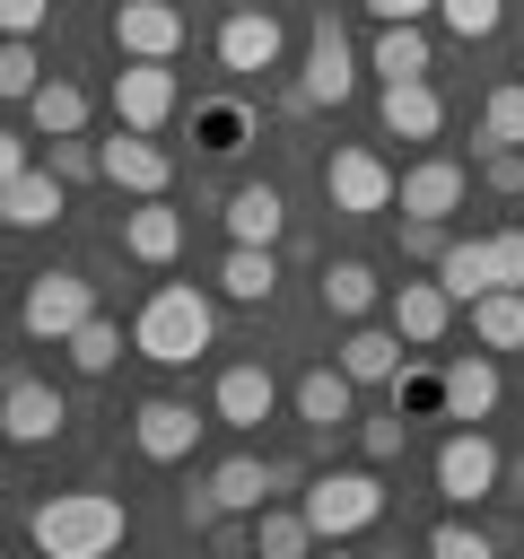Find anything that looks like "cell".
<instances>
[{
	"instance_id": "obj_1",
	"label": "cell",
	"mask_w": 524,
	"mask_h": 559,
	"mask_svg": "<svg viewBox=\"0 0 524 559\" xmlns=\"http://www.w3.org/2000/svg\"><path fill=\"white\" fill-rule=\"evenodd\" d=\"M131 349L157 358V367H192L201 349H218V306H210V288H192V280L148 288V306L131 314Z\"/></svg>"
},
{
	"instance_id": "obj_2",
	"label": "cell",
	"mask_w": 524,
	"mask_h": 559,
	"mask_svg": "<svg viewBox=\"0 0 524 559\" xmlns=\"http://www.w3.org/2000/svg\"><path fill=\"white\" fill-rule=\"evenodd\" d=\"M26 533H35L44 559H105V550L131 533V507H122L114 489H52V498L26 515Z\"/></svg>"
},
{
	"instance_id": "obj_3",
	"label": "cell",
	"mask_w": 524,
	"mask_h": 559,
	"mask_svg": "<svg viewBox=\"0 0 524 559\" xmlns=\"http://www.w3.org/2000/svg\"><path fill=\"white\" fill-rule=\"evenodd\" d=\"M297 507H306L314 542H349L384 515V480H376V463H332V472H306Z\"/></svg>"
},
{
	"instance_id": "obj_4",
	"label": "cell",
	"mask_w": 524,
	"mask_h": 559,
	"mask_svg": "<svg viewBox=\"0 0 524 559\" xmlns=\"http://www.w3.org/2000/svg\"><path fill=\"white\" fill-rule=\"evenodd\" d=\"M358 96V52L341 35V17H314L306 26V70L288 87V114H314V105H349Z\"/></svg>"
},
{
	"instance_id": "obj_5",
	"label": "cell",
	"mask_w": 524,
	"mask_h": 559,
	"mask_svg": "<svg viewBox=\"0 0 524 559\" xmlns=\"http://www.w3.org/2000/svg\"><path fill=\"white\" fill-rule=\"evenodd\" d=\"M87 314H96V280H87L79 262H52V271H35V280H26V306H17L26 341H70Z\"/></svg>"
},
{
	"instance_id": "obj_6",
	"label": "cell",
	"mask_w": 524,
	"mask_h": 559,
	"mask_svg": "<svg viewBox=\"0 0 524 559\" xmlns=\"http://www.w3.org/2000/svg\"><path fill=\"white\" fill-rule=\"evenodd\" d=\"M61 428H70V402H61L44 376L0 367V437H9V445H52Z\"/></svg>"
},
{
	"instance_id": "obj_7",
	"label": "cell",
	"mask_w": 524,
	"mask_h": 559,
	"mask_svg": "<svg viewBox=\"0 0 524 559\" xmlns=\"http://www.w3.org/2000/svg\"><path fill=\"white\" fill-rule=\"evenodd\" d=\"M175 114H183L175 61H122V70H114V122H122V131H166Z\"/></svg>"
},
{
	"instance_id": "obj_8",
	"label": "cell",
	"mask_w": 524,
	"mask_h": 559,
	"mask_svg": "<svg viewBox=\"0 0 524 559\" xmlns=\"http://www.w3.org/2000/svg\"><path fill=\"white\" fill-rule=\"evenodd\" d=\"M96 175H105L114 192L148 201V192H166V183H175V157H166V140H157V131H122V122H114V140H96Z\"/></svg>"
},
{
	"instance_id": "obj_9",
	"label": "cell",
	"mask_w": 524,
	"mask_h": 559,
	"mask_svg": "<svg viewBox=\"0 0 524 559\" xmlns=\"http://www.w3.org/2000/svg\"><path fill=\"white\" fill-rule=\"evenodd\" d=\"M498 445L480 437V428H445V445H437V498L445 507H480V498H498Z\"/></svg>"
},
{
	"instance_id": "obj_10",
	"label": "cell",
	"mask_w": 524,
	"mask_h": 559,
	"mask_svg": "<svg viewBox=\"0 0 524 559\" xmlns=\"http://www.w3.org/2000/svg\"><path fill=\"white\" fill-rule=\"evenodd\" d=\"M323 201L341 218H376V210H393V166L376 148H332L323 157Z\"/></svg>"
},
{
	"instance_id": "obj_11",
	"label": "cell",
	"mask_w": 524,
	"mask_h": 559,
	"mask_svg": "<svg viewBox=\"0 0 524 559\" xmlns=\"http://www.w3.org/2000/svg\"><path fill=\"white\" fill-rule=\"evenodd\" d=\"M114 44H122V61H175L183 9L175 0H114Z\"/></svg>"
},
{
	"instance_id": "obj_12",
	"label": "cell",
	"mask_w": 524,
	"mask_h": 559,
	"mask_svg": "<svg viewBox=\"0 0 524 559\" xmlns=\"http://www.w3.org/2000/svg\"><path fill=\"white\" fill-rule=\"evenodd\" d=\"M279 52H288V26L253 0V9H227V26H218V61L236 70V79H262V70H279Z\"/></svg>"
},
{
	"instance_id": "obj_13",
	"label": "cell",
	"mask_w": 524,
	"mask_h": 559,
	"mask_svg": "<svg viewBox=\"0 0 524 559\" xmlns=\"http://www.w3.org/2000/svg\"><path fill=\"white\" fill-rule=\"evenodd\" d=\"M271 411H279V376H271L262 358L218 367V384H210V419H218V428H262Z\"/></svg>"
},
{
	"instance_id": "obj_14",
	"label": "cell",
	"mask_w": 524,
	"mask_h": 559,
	"mask_svg": "<svg viewBox=\"0 0 524 559\" xmlns=\"http://www.w3.org/2000/svg\"><path fill=\"white\" fill-rule=\"evenodd\" d=\"M201 428H210V419H201V411H192L183 393H148V402L131 411V445H140L148 463H183Z\"/></svg>"
},
{
	"instance_id": "obj_15",
	"label": "cell",
	"mask_w": 524,
	"mask_h": 559,
	"mask_svg": "<svg viewBox=\"0 0 524 559\" xmlns=\"http://www.w3.org/2000/svg\"><path fill=\"white\" fill-rule=\"evenodd\" d=\"M463 192H472L463 157H419L410 175H393V210H402V218H454Z\"/></svg>"
},
{
	"instance_id": "obj_16",
	"label": "cell",
	"mask_w": 524,
	"mask_h": 559,
	"mask_svg": "<svg viewBox=\"0 0 524 559\" xmlns=\"http://www.w3.org/2000/svg\"><path fill=\"white\" fill-rule=\"evenodd\" d=\"M384 323H393L410 349H437V341H445V323H454L445 280H393V288H384Z\"/></svg>"
},
{
	"instance_id": "obj_17",
	"label": "cell",
	"mask_w": 524,
	"mask_h": 559,
	"mask_svg": "<svg viewBox=\"0 0 524 559\" xmlns=\"http://www.w3.org/2000/svg\"><path fill=\"white\" fill-rule=\"evenodd\" d=\"M376 122H384V140H437V131H445L437 79H393V87L376 96Z\"/></svg>"
},
{
	"instance_id": "obj_18",
	"label": "cell",
	"mask_w": 524,
	"mask_h": 559,
	"mask_svg": "<svg viewBox=\"0 0 524 559\" xmlns=\"http://www.w3.org/2000/svg\"><path fill=\"white\" fill-rule=\"evenodd\" d=\"M288 402H297V419H306L314 437H341V428L358 419V384H349L341 367H306V376L288 384Z\"/></svg>"
},
{
	"instance_id": "obj_19",
	"label": "cell",
	"mask_w": 524,
	"mask_h": 559,
	"mask_svg": "<svg viewBox=\"0 0 524 559\" xmlns=\"http://www.w3.org/2000/svg\"><path fill=\"white\" fill-rule=\"evenodd\" d=\"M218 218H227L236 245H279V236H288V192H279V183H236V192L218 201Z\"/></svg>"
},
{
	"instance_id": "obj_20",
	"label": "cell",
	"mask_w": 524,
	"mask_h": 559,
	"mask_svg": "<svg viewBox=\"0 0 524 559\" xmlns=\"http://www.w3.org/2000/svg\"><path fill=\"white\" fill-rule=\"evenodd\" d=\"M122 253L148 262V271H166L183 253V210H166V192H148L140 210H122Z\"/></svg>"
},
{
	"instance_id": "obj_21",
	"label": "cell",
	"mask_w": 524,
	"mask_h": 559,
	"mask_svg": "<svg viewBox=\"0 0 524 559\" xmlns=\"http://www.w3.org/2000/svg\"><path fill=\"white\" fill-rule=\"evenodd\" d=\"M332 367H341L349 384H393V367H402V332H393V323H367V314H358V323L341 332Z\"/></svg>"
},
{
	"instance_id": "obj_22",
	"label": "cell",
	"mask_w": 524,
	"mask_h": 559,
	"mask_svg": "<svg viewBox=\"0 0 524 559\" xmlns=\"http://www.w3.org/2000/svg\"><path fill=\"white\" fill-rule=\"evenodd\" d=\"M498 411V358L472 349V358H445V419L454 428H480Z\"/></svg>"
},
{
	"instance_id": "obj_23",
	"label": "cell",
	"mask_w": 524,
	"mask_h": 559,
	"mask_svg": "<svg viewBox=\"0 0 524 559\" xmlns=\"http://www.w3.org/2000/svg\"><path fill=\"white\" fill-rule=\"evenodd\" d=\"M61 201H70V183H61L52 166H26V175L0 183V227H26V236H35V227L61 218Z\"/></svg>"
},
{
	"instance_id": "obj_24",
	"label": "cell",
	"mask_w": 524,
	"mask_h": 559,
	"mask_svg": "<svg viewBox=\"0 0 524 559\" xmlns=\"http://www.w3.org/2000/svg\"><path fill=\"white\" fill-rule=\"evenodd\" d=\"M367 70L393 87V79H428L437 61H428V26L419 17H393V26H376V44H367Z\"/></svg>"
},
{
	"instance_id": "obj_25",
	"label": "cell",
	"mask_w": 524,
	"mask_h": 559,
	"mask_svg": "<svg viewBox=\"0 0 524 559\" xmlns=\"http://www.w3.org/2000/svg\"><path fill=\"white\" fill-rule=\"evenodd\" d=\"M323 314H341V323H358V314H376L384 306V280H376V262H358V253H341V262H323Z\"/></svg>"
},
{
	"instance_id": "obj_26",
	"label": "cell",
	"mask_w": 524,
	"mask_h": 559,
	"mask_svg": "<svg viewBox=\"0 0 524 559\" xmlns=\"http://www.w3.org/2000/svg\"><path fill=\"white\" fill-rule=\"evenodd\" d=\"M26 131H35V140L87 131V87H79V79H35V96H26Z\"/></svg>"
},
{
	"instance_id": "obj_27",
	"label": "cell",
	"mask_w": 524,
	"mask_h": 559,
	"mask_svg": "<svg viewBox=\"0 0 524 559\" xmlns=\"http://www.w3.org/2000/svg\"><path fill=\"white\" fill-rule=\"evenodd\" d=\"M218 288H227L236 306H271V288H279V245H227Z\"/></svg>"
},
{
	"instance_id": "obj_28",
	"label": "cell",
	"mask_w": 524,
	"mask_h": 559,
	"mask_svg": "<svg viewBox=\"0 0 524 559\" xmlns=\"http://www.w3.org/2000/svg\"><path fill=\"white\" fill-rule=\"evenodd\" d=\"M428 271L445 280V297H454V306H472L480 288H498V271H489V236H445V253H437Z\"/></svg>"
},
{
	"instance_id": "obj_29",
	"label": "cell",
	"mask_w": 524,
	"mask_h": 559,
	"mask_svg": "<svg viewBox=\"0 0 524 559\" xmlns=\"http://www.w3.org/2000/svg\"><path fill=\"white\" fill-rule=\"evenodd\" d=\"M472 341L480 349H524V288H480L472 297Z\"/></svg>"
},
{
	"instance_id": "obj_30",
	"label": "cell",
	"mask_w": 524,
	"mask_h": 559,
	"mask_svg": "<svg viewBox=\"0 0 524 559\" xmlns=\"http://www.w3.org/2000/svg\"><path fill=\"white\" fill-rule=\"evenodd\" d=\"M489 148H524V79H498L489 105H480V131H472V157Z\"/></svg>"
},
{
	"instance_id": "obj_31",
	"label": "cell",
	"mask_w": 524,
	"mask_h": 559,
	"mask_svg": "<svg viewBox=\"0 0 524 559\" xmlns=\"http://www.w3.org/2000/svg\"><path fill=\"white\" fill-rule=\"evenodd\" d=\"M253 550L262 559H306L314 550V524H306V507H253Z\"/></svg>"
},
{
	"instance_id": "obj_32",
	"label": "cell",
	"mask_w": 524,
	"mask_h": 559,
	"mask_svg": "<svg viewBox=\"0 0 524 559\" xmlns=\"http://www.w3.org/2000/svg\"><path fill=\"white\" fill-rule=\"evenodd\" d=\"M61 349H70V367H79V376H114V358H122V323H114V314H87Z\"/></svg>"
},
{
	"instance_id": "obj_33",
	"label": "cell",
	"mask_w": 524,
	"mask_h": 559,
	"mask_svg": "<svg viewBox=\"0 0 524 559\" xmlns=\"http://www.w3.org/2000/svg\"><path fill=\"white\" fill-rule=\"evenodd\" d=\"M210 489H218V507H227V515H253V507L271 498V480H262V454H227V463L210 472Z\"/></svg>"
},
{
	"instance_id": "obj_34",
	"label": "cell",
	"mask_w": 524,
	"mask_h": 559,
	"mask_svg": "<svg viewBox=\"0 0 524 559\" xmlns=\"http://www.w3.org/2000/svg\"><path fill=\"white\" fill-rule=\"evenodd\" d=\"M192 131H201V148H210V157H227V148H245L253 114H245L236 96H210V105H192Z\"/></svg>"
},
{
	"instance_id": "obj_35",
	"label": "cell",
	"mask_w": 524,
	"mask_h": 559,
	"mask_svg": "<svg viewBox=\"0 0 524 559\" xmlns=\"http://www.w3.org/2000/svg\"><path fill=\"white\" fill-rule=\"evenodd\" d=\"M393 411L410 419V411H428V419H445V367H393Z\"/></svg>"
},
{
	"instance_id": "obj_36",
	"label": "cell",
	"mask_w": 524,
	"mask_h": 559,
	"mask_svg": "<svg viewBox=\"0 0 524 559\" xmlns=\"http://www.w3.org/2000/svg\"><path fill=\"white\" fill-rule=\"evenodd\" d=\"M35 79H44L35 35H0V96H9V105H26V96H35Z\"/></svg>"
},
{
	"instance_id": "obj_37",
	"label": "cell",
	"mask_w": 524,
	"mask_h": 559,
	"mask_svg": "<svg viewBox=\"0 0 524 559\" xmlns=\"http://www.w3.org/2000/svg\"><path fill=\"white\" fill-rule=\"evenodd\" d=\"M428 550H437V559H489V550H498V533H489V524H472V515H445V524L428 533Z\"/></svg>"
},
{
	"instance_id": "obj_38",
	"label": "cell",
	"mask_w": 524,
	"mask_h": 559,
	"mask_svg": "<svg viewBox=\"0 0 524 559\" xmlns=\"http://www.w3.org/2000/svg\"><path fill=\"white\" fill-rule=\"evenodd\" d=\"M437 17H445V35L489 44V35H498V17H507V0H437Z\"/></svg>"
},
{
	"instance_id": "obj_39",
	"label": "cell",
	"mask_w": 524,
	"mask_h": 559,
	"mask_svg": "<svg viewBox=\"0 0 524 559\" xmlns=\"http://www.w3.org/2000/svg\"><path fill=\"white\" fill-rule=\"evenodd\" d=\"M402 445H410V419H402V411L358 419V454H367V463H402Z\"/></svg>"
},
{
	"instance_id": "obj_40",
	"label": "cell",
	"mask_w": 524,
	"mask_h": 559,
	"mask_svg": "<svg viewBox=\"0 0 524 559\" xmlns=\"http://www.w3.org/2000/svg\"><path fill=\"white\" fill-rule=\"evenodd\" d=\"M44 166H52L61 183H87V175H96V140H87V131H61V140H44Z\"/></svg>"
},
{
	"instance_id": "obj_41",
	"label": "cell",
	"mask_w": 524,
	"mask_h": 559,
	"mask_svg": "<svg viewBox=\"0 0 524 559\" xmlns=\"http://www.w3.org/2000/svg\"><path fill=\"white\" fill-rule=\"evenodd\" d=\"M175 515H183V533H210V524L227 515V507H218V489H210V472H201V480H192V489L175 498Z\"/></svg>"
},
{
	"instance_id": "obj_42",
	"label": "cell",
	"mask_w": 524,
	"mask_h": 559,
	"mask_svg": "<svg viewBox=\"0 0 524 559\" xmlns=\"http://www.w3.org/2000/svg\"><path fill=\"white\" fill-rule=\"evenodd\" d=\"M489 271H498V288H524V227L489 236Z\"/></svg>"
},
{
	"instance_id": "obj_43",
	"label": "cell",
	"mask_w": 524,
	"mask_h": 559,
	"mask_svg": "<svg viewBox=\"0 0 524 559\" xmlns=\"http://www.w3.org/2000/svg\"><path fill=\"white\" fill-rule=\"evenodd\" d=\"M445 253V218H402V262H437Z\"/></svg>"
},
{
	"instance_id": "obj_44",
	"label": "cell",
	"mask_w": 524,
	"mask_h": 559,
	"mask_svg": "<svg viewBox=\"0 0 524 559\" xmlns=\"http://www.w3.org/2000/svg\"><path fill=\"white\" fill-rule=\"evenodd\" d=\"M480 183L489 192H524V148H489L480 157Z\"/></svg>"
},
{
	"instance_id": "obj_45",
	"label": "cell",
	"mask_w": 524,
	"mask_h": 559,
	"mask_svg": "<svg viewBox=\"0 0 524 559\" xmlns=\"http://www.w3.org/2000/svg\"><path fill=\"white\" fill-rule=\"evenodd\" d=\"M52 17V0H0V35H35Z\"/></svg>"
},
{
	"instance_id": "obj_46",
	"label": "cell",
	"mask_w": 524,
	"mask_h": 559,
	"mask_svg": "<svg viewBox=\"0 0 524 559\" xmlns=\"http://www.w3.org/2000/svg\"><path fill=\"white\" fill-rule=\"evenodd\" d=\"M201 542H210V550H253V515H218Z\"/></svg>"
},
{
	"instance_id": "obj_47",
	"label": "cell",
	"mask_w": 524,
	"mask_h": 559,
	"mask_svg": "<svg viewBox=\"0 0 524 559\" xmlns=\"http://www.w3.org/2000/svg\"><path fill=\"white\" fill-rule=\"evenodd\" d=\"M262 480H271V498H297V489H306V463L279 454V463H262Z\"/></svg>"
},
{
	"instance_id": "obj_48",
	"label": "cell",
	"mask_w": 524,
	"mask_h": 559,
	"mask_svg": "<svg viewBox=\"0 0 524 559\" xmlns=\"http://www.w3.org/2000/svg\"><path fill=\"white\" fill-rule=\"evenodd\" d=\"M367 17H376V26H393V17H437V0H367Z\"/></svg>"
},
{
	"instance_id": "obj_49",
	"label": "cell",
	"mask_w": 524,
	"mask_h": 559,
	"mask_svg": "<svg viewBox=\"0 0 524 559\" xmlns=\"http://www.w3.org/2000/svg\"><path fill=\"white\" fill-rule=\"evenodd\" d=\"M26 166H35V157H26V131H9V122H0V183H9V175H26Z\"/></svg>"
},
{
	"instance_id": "obj_50",
	"label": "cell",
	"mask_w": 524,
	"mask_h": 559,
	"mask_svg": "<svg viewBox=\"0 0 524 559\" xmlns=\"http://www.w3.org/2000/svg\"><path fill=\"white\" fill-rule=\"evenodd\" d=\"M498 489H507V498H524V463H498Z\"/></svg>"
},
{
	"instance_id": "obj_51",
	"label": "cell",
	"mask_w": 524,
	"mask_h": 559,
	"mask_svg": "<svg viewBox=\"0 0 524 559\" xmlns=\"http://www.w3.org/2000/svg\"><path fill=\"white\" fill-rule=\"evenodd\" d=\"M227 9H253V0H227Z\"/></svg>"
},
{
	"instance_id": "obj_52",
	"label": "cell",
	"mask_w": 524,
	"mask_h": 559,
	"mask_svg": "<svg viewBox=\"0 0 524 559\" xmlns=\"http://www.w3.org/2000/svg\"><path fill=\"white\" fill-rule=\"evenodd\" d=\"M0 445H9V437H0Z\"/></svg>"
}]
</instances>
